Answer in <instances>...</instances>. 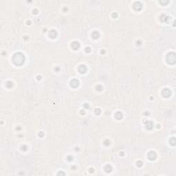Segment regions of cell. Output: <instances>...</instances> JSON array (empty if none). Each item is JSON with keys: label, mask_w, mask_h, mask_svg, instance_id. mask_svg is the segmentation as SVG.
<instances>
[{"label": "cell", "mask_w": 176, "mask_h": 176, "mask_svg": "<svg viewBox=\"0 0 176 176\" xmlns=\"http://www.w3.org/2000/svg\"><path fill=\"white\" fill-rule=\"evenodd\" d=\"M16 60H18L16 63V65H21V63H23L24 61V55L22 54H20V53L15 54L13 57V61H15Z\"/></svg>", "instance_id": "1"}, {"label": "cell", "mask_w": 176, "mask_h": 176, "mask_svg": "<svg viewBox=\"0 0 176 176\" xmlns=\"http://www.w3.org/2000/svg\"><path fill=\"white\" fill-rule=\"evenodd\" d=\"M148 157L151 159V160H154L155 158V157H156V154H155V153L154 152L149 153V154L148 155Z\"/></svg>", "instance_id": "2"}]
</instances>
